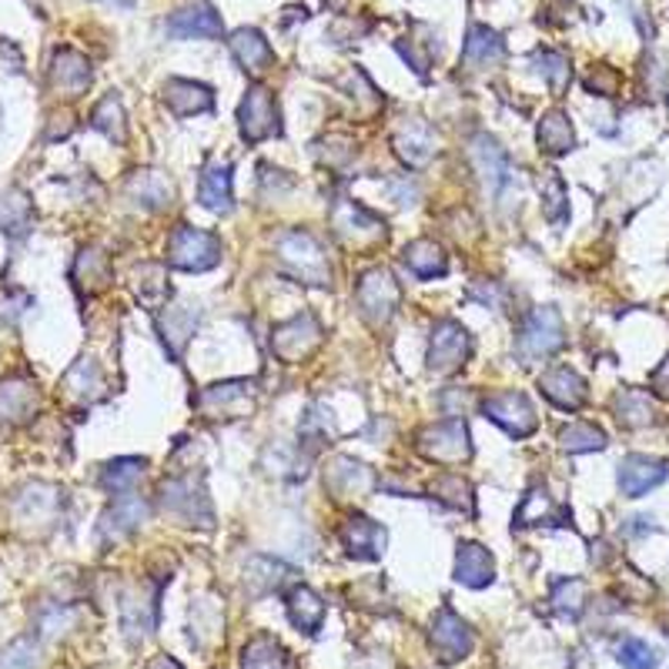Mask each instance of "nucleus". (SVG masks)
<instances>
[{
	"label": "nucleus",
	"mask_w": 669,
	"mask_h": 669,
	"mask_svg": "<svg viewBox=\"0 0 669 669\" xmlns=\"http://www.w3.org/2000/svg\"><path fill=\"white\" fill-rule=\"evenodd\" d=\"M566 345V325L563 314L553 305H539L532 308L516 335V359L519 365H536L542 359H553L556 351Z\"/></svg>",
	"instance_id": "2"
},
{
	"label": "nucleus",
	"mask_w": 669,
	"mask_h": 669,
	"mask_svg": "<svg viewBox=\"0 0 669 669\" xmlns=\"http://www.w3.org/2000/svg\"><path fill=\"white\" fill-rule=\"evenodd\" d=\"M239 131L245 144H261L268 138L282 134V114L274 94L261 85L248 88L245 101L239 104Z\"/></svg>",
	"instance_id": "11"
},
{
	"label": "nucleus",
	"mask_w": 669,
	"mask_h": 669,
	"mask_svg": "<svg viewBox=\"0 0 669 669\" xmlns=\"http://www.w3.org/2000/svg\"><path fill=\"white\" fill-rule=\"evenodd\" d=\"M539 391L556 409H563V412H579L586 406V399H589L586 378L576 369H569V365H556V369L542 372L539 375Z\"/></svg>",
	"instance_id": "22"
},
{
	"label": "nucleus",
	"mask_w": 669,
	"mask_h": 669,
	"mask_svg": "<svg viewBox=\"0 0 669 669\" xmlns=\"http://www.w3.org/2000/svg\"><path fill=\"white\" fill-rule=\"evenodd\" d=\"M198 322H202V305H194V301L165 305L162 319H157V332H162V342L175 362L184 359V348H188L191 335L198 332Z\"/></svg>",
	"instance_id": "17"
},
{
	"label": "nucleus",
	"mask_w": 669,
	"mask_h": 669,
	"mask_svg": "<svg viewBox=\"0 0 669 669\" xmlns=\"http://www.w3.org/2000/svg\"><path fill=\"white\" fill-rule=\"evenodd\" d=\"M629 523H633V526H626L629 536H640V532H653V529H656L649 516H636V519H629Z\"/></svg>",
	"instance_id": "56"
},
{
	"label": "nucleus",
	"mask_w": 669,
	"mask_h": 669,
	"mask_svg": "<svg viewBox=\"0 0 669 669\" xmlns=\"http://www.w3.org/2000/svg\"><path fill=\"white\" fill-rule=\"evenodd\" d=\"M462 61L468 70H489V67H499L505 61V41L483 27V24H472L468 27V37H465V44H462Z\"/></svg>",
	"instance_id": "29"
},
{
	"label": "nucleus",
	"mask_w": 669,
	"mask_h": 669,
	"mask_svg": "<svg viewBox=\"0 0 669 669\" xmlns=\"http://www.w3.org/2000/svg\"><path fill=\"white\" fill-rule=\"evenodd\" d=\"M0 70L4 74H17L21 70V51L8 41H0Z\"/></svg>",
	"instance_id": "55"
},
{
	"label": "nucleus",
	"mask_w": 669,
	"mask_h": 669,
	"mask_svg": "<svg viewBox=\"0 0 669 669\" xmlns=\"http://www.w3.org/2000/svg\"><path fill=\"white\" fill-rule=\"evenodd\" d=\"M228 48H231L234 61L242 64V70L252 74V77H261V74L274 64V51H271V44L265 41V34L255 30V27H239V30H234V34H231V41H228Z\"/></svg>",
	"instance_id": "28"
},
{
	"label": "nucleus",
	"mask_w": 669,
	"mask_h": 669,
	"mask_svg": "<svg viewBox=\"0 0 669 669\" xmlns=\"http://www.w3.org/2000/svg\"><path fill=\"white\" fill-rule=\"evenodd\" d=\"M468 162H472V168H476V175L483 181V191L489 194V198L492 202L505 198V191L513 188L516 168H513V162H509V151L492 134H486V131L472 134V141H468Z\"/></svg>",
	"instance_id": "7"
},
{
	"label": "nucleus",
	"mask_w": 669,
	"mask_h": 669,
	"mask_svg": "<svg viewBox=\"0 0 669 669\" xmlns=\"http://www.w3.org/2000/svg\"><path fill=\"white\" fill-rule=\"evenodd\" d=\"M483 415L496 422L502 432H509L513 439H529L539 428V415L523 391H492L483 399Z\"/></svg>",
	"instance_id": "12"
},
{
	"label": "nucleus",
	"mask_w": 669,
	"mask_h": 669,
	"mask_svg": "<svg viewBox=\"0 0 669 669\" xmlns=\"http://www.w3.org/2000/svg\"><path fill=\"white\" fill-rule=\"evenodd\" d=\"M319 345H322V325L314 322V314H295V319L274 325L271 332V351L285 365L305 362Z\"/></svg>",
	"instance_id": "14"
},
{
	"label": "nucleus",
	"mask_w": 669,
	"mask_h": 669,
	"mask_svg": "<svg viewBox=\"0 0 669 669\" xmlns=\"http://www.w3.org/2000/svg\"><path fill=\"white\" fill-rule=\"evenodd\" d=\"M455 579L468 589H483L496 579V559L479 542H459L455 553Z\"/></svg>",
	"instance_id": "32"
},
{
	"label": "nucleus",
	"mask_w": 669,
	"mask_h": 669,
	"mask_svg": "<svg viewBox=\"0 0 669 669\" xmlns=\"http://www.w3.org/2000/svg\"><path fill=\"white\" fill-rule=\"evenodd\" d=\"M242 669H288V653H285V646L274 636L261 633V636L245 643Z\"/></svg>",
	"instance_id": "41"
},
{
	"label": "nucleus",
	"mask_w": 669,
	"mask_h": 669,
	"mask_svg": "<svg viewBox=\"0 0 669 669\" xmlns=\"http://www.w3.org/2000/svg\"><path fill=\"white\" fill-rule=\"evenodd\" d=\"M91 128L101 131V134H107V138L117 141V144H125V141H128L125 107H121V101H117V94H107V98L94 107V114H91Z\"/></svg>",
	"instance_id": "45"
},
{
	"label": "nucleus",
	"mask_w": 669,
	"mask_h": 669,
	"mask_svg": "<svg viewBox=\"0 0 669 669\" xmlns=\"http://www.w3.org/2000/svg\"><path fill=\"white\" fill-rule=\"evenodd\" d=\"M147 519V502L134 492L128 496H114V505L107 509V513L101 516V539L107 542H117V539H125L131 532H138V526Z\"/></svg>",
	"instance_id": "25"
},
{
	"label": "nucleus",
	"mask_w": 669,
	"mask_h": 669,
	"mask_svg": "<svg viewBox=\"0 0 669 669\" xmlns=\"http://www.w3.org/2000/svg\"><path fill=\"white\" fill-rule=\"evenodd\" d=\"M157 593L162 589L151 586V582H141L134 589H128L125 600H121V626H125V636L131 643L144 640L154 633L157 626Z\"/></svg>",
	"instance_id": "18"
},
{
	"label": "nucleus",
	"mask_w": 669,
	"mask_h": 669,
	"mask_svg": "<svg viewBox=\"0 0 669 669\" xmlns=\"http://www.w3.org/2000/svg\"><path fill=\"white\" fill-rule=\"evenodd\" d=\"M332 231L335 239L356 252L375 248L378 242H385V221L378 215H372L365 205L351 202V198H338L332 205Z\"/></svg>",
	"instance_id": "8"
},
{
	"label": "nucleus",
	"mask_w": 669,
	"mask_h": 669,
	"mask_svg": "<svg viewBox=\"0 0 669 669\" xmlns=\"http://www.w3.org/2000/svg\"><path fill=\"white\" fill-rule=\"evenodd\" d=\"M144 459H134V455H125V459H114L104 465L101 472V486L111 492V496H128L134 492V486L144 479Z\"/></svg>",
	"instance_id": "40"
},
{
	"label": "nucleus",
	"mask_w": 669,
	"mask_h": 669,
	"mask_svg": "<svg viewBox=\"0 0 669 669\" xmlns=\"http://www.w3.org/2000/svg\"><path fill=\"white\" fill-rule=\"evenodd\" d=\"M285 609H288L292 626L298 629V633H308V636L319 633L322 622H325V613H329L325 600L314 593L311 586H292L288 596H285Z\"/></svg>",
	"instance_id": "30"
},
{
	"label": "nucleus",
	"mask_w": 669,
	"mask_h": 669,
	"mask_svg": "<svg viewBox=\"0 0 669 669\" xmlns=\"http://www.w3.org/2000/svg\"><path fill=\"white\" fill-rule=\"evenodd\" d=\"M432 496H436L439 502H446L449 509H455V513L476 516V496H472V486L462 476H455V472L439 476L436 486H432Z\"/></svg>",
	"instance_id": "43"
},
{
	"label": "nucleus",
	"mask_w": 669,
	"mask_h": 669,
	"mask_svg": "<svg viewBox=\"0 0 669 669\" xmlns=\"http://www.w3.org/2000/svg\"><path fill=\"white\" fill-rule=\"evenodd\" d=\"M271 248H274V255H279L282 271H288L295 282L311 285V288H332L335 271H332L329 252L322 248V242L314 239L311 231H305V228L279 231Z\"/></svg>",
	"instance_id": "1"
},
{
	"label": "nucleus",
	"mask_w": 669,
	"mask_h": 669,
	"mask_svg": "<svg viewBox=\"0 0 669 669\" xmlns=\"http://www.w3.org/2000/svg\"><path fill=\"white\" fill-rule=\"evenodd\" d=\"M415 449L422 459L436 462V465H462L472 459L468 425L462 419H446V422L428 425L415 436Z\"/></svg>",
	"instance_id": "9"
},
{
	"label": "nucleus",
	"mask_w": 669,
	"mask_h": 669,
	"mask_svg": "<svg viewBox=\"0 0 669 669\" xmlns=\"http://www.w3.org/2000/svg\"><path fill=\"white\" fill-rule=\"evenodd\" d=\"M41 409V391L30 378H8L0 382V425H24Z\"/></svg>",
	"instance_id": "24"
},
{
	"label": "nucleus",
	"mask_w": 669,
	"mask_h": 669,
	"mask_svg": "<svg viewBox=\"0 0 669 669\" xmlns=\"http://www.w3.org/2000/svg\"><path fill=\"white\" fill-rule=\"evenodd\" d=\"M91 85V64L85 54L61 48L51 61V88L64 98H81Z\"/></svg>",
	"instance_id": "26"
},
{
	"label": "nucleus",
	"mask_w": 669,
	"mask_h": 669,
	"mask_svg": "<svg viewBox=\"0 0 669 669\" xmlns=\"http://www.w3.org/2000/svg\"><path fill=\"white\" fill-rule=\"evenodd\" d=\"M338 539H342L348 556L375 563V559H382V553H385L388 532H385L382 523H375V519H369V516H348V519L342 523V529H338Z\"/></svg>",
	"instance_id": "19"
},
{
	"label": "nucleus",
	"mask_w": 669,
	"mask_h": 669,
	"mask_svg": "<svg viewBox=\"0 0 669 669\" xmlns=\"http://www.w3.org/2000/svg\"><path fill=\"white\" fill-rule=\"evenodd\" d=\"M572 519L569 509L556 499V496H549L545 486H532L519 509H516V516H513V526L516 529H532V526H566Z\"/></svg>",
	"instance_id": "23"
},
{
	"label": "nucleus",
	"mask_w": 669,
	"mask_h": 669,
	"mask_svg": "<svg viewBox=\"0 0 669 669\" xmlns=\"http://www.w3.org/2000/svg\"><path fill=\"white\" fill-rule=\"evenodd\" d=\"M37 666H41V649H37V640L30 636L14 640L0 653V669H37Z\"/></svg>",
	"instance_id": "50"
},
{
	"label": "nucleus",
	"mask_w": 669,
	"mask_h": 669,
	"mask_svg": "<svg viewBox=\"0 0 669 669\" xmlns=\"http://www.w3.org/2000/svg\"><path fill=\"white\" fill-rule=\"evenodd\" d=\"M134 295L141 305H147V311H157L165 308L168 298H171V285H168V271L165 265H141L134 271Z\"/></svg>",
	"instance_id": "39"
},
{
	"label": "nucleus",
	"mask_w": 669,
	"mask_h": 669,
	"mask_svg": "<svg viewBox=\"0 0 669 669\" xmlns=\"http://www.w3.org/2000/svg\"><path fill=\"white\" fill-rule=\"evenodd\" d=\"M536 141H539L542 154L563 157L576 147V131H572L569 117L563 111H549V114H542V121L536 128Z\"/></svg>",
	"instance_id": "37"
},
{
	"label": "nucleus",
	"mask_w": 669,
	"mask_h": 669,
	"mask_svg": "<svg viewBox=\"0 0 669 669\" xmlns=\"http://www.w3.org/2000/svg\"><path fill=\"white\" fill-rule=\"evenodd\" d=\"M144 669H184V666H181L175 656H165V653H162V656H154Z\"/></svg>",
	"instance_id": "57"
},
{
	"label": "nucleus",
	"mask_w": 669,
	"mask_h": 669,
	"mask_svg": "<svg viewBox=\"0 0 669 669\" xmlns=\"http://www.w3.org/2000/svg\"><path fill=\"white\" fill-rule=\"evenodd\" d=\"M613 415L622 428H649L659 422L653 391H643V388H619L613 399Z\"/></svg>",
	"instance_id": "31"
},
{
	"label": "nucleus",
	"mask_w": 669,
	"mask_h": 669,
	"mask_svg": "<svg viewBox=\"0 0 669 669\" xmlns=\"http://www.w3.org/2000/svg\"><path fill=\"white\" fill-rule=\"evenodd\" d=\"M553 606L563 616L576 619L582 613V606H586V582L582 579H559V582H553Z\"/></svg>",
	"instance_id": "48"
},
{
	"label": "nucleus",
	"mask_w": 669,
	"mask_h": 669,
	"mask_svg": "<svg viewBox=\"0 0 669 669\" xmlns=\"http://www.w3.org/2000/svg\"><path fill=\"white\" fill-rule=\"evenodd\" d=\"M539 194H542V218L553 228H563L569 221V188H566L563 175L545 171L539 178Z\"/></svg>",
	"instance_id": "38"
},
{
	"label": "nucleus",
	"mask_w": 669,
	"mask_h": 669,
	"mask_svg": "<svg viewBox=\"0 0 669 669\" xmlns=\"http://www.w3.org/2000/svg\"><path fill=\"white\" fill-rule=\"evenodd\" d=\"M399 301H402V288L396 282V274L388 268L375 265L369 271L359 274V285H356V305H359V314L372 325V329H382L391 322V314L399 311Z\"/></svg>",
	"instance_id": "5"
},
{
	"label": "nucleus",
	"mask_w": 669,
	"mask_h": 669,
	"mask_svg": "<svg viewBox=\"0 0 669 669\" xmlns=\"http://www.w3.org/2000/svg\"><path fill=\"white\" fill-rule=\"evenodd\" d=\"M669 476V465L662 459H653V455H626L619 462V492L626 499H640L646 492H653L656 486H662Z\"/></svg>",
	"instance_id": "20"
},
{
	"label": "nucleus",
	"mask_w": 669,
	"mask_h": 669,
	"mask_svg": "<svg viewBox=\"0 0 669 669\" xmlns=\"http://www.w3.org/2000/svg\"><path fill=\"white\" fill-rule=\"evenodd\" d=\"M609 446L606 432L593 422H572L559 432V449L569 452V455H579V452H603Z\"/></svg>",
	"instance_id": "42"
},
{
	"label": "nucleus",
	"mask_w": 669,
	"mask_h": 669,
	"mask_svg": "<svg viewBox=\"0 0 669 669\" xmlns=\"http://www.w3.org/2000/svg\"><path fill=\"white\" fill-rule=\"evenodd\" d=\"M162 98L175 117H194L215 111V91L202 81H184V77H171Z\"/></svg>",
	"instance_id": "27"
},
{
	"label": "nucleus",
	"mask_w": 669,
	"mask_h": 669,
	"mask_svg": "<svg viewBox=\"0 0 669 669\" xmlns=\"http://www.w3.org/2000/svg\"><path fill=\"white\" fill-rule=\"evenodd\" d=\"M27 224H30V202L21 191H8L4 198H0V228L8 234H24Z\"/></svg>",
	"instance_id": "47"
},
{
	"label": "nucleus",
	"mask_w": 669,
	"mask_h": 669,
	"mask_svg": "<svg viewBox=\"0 0 669 669\" xmlns=\"http://www.w3.org/2000/svg\"><path fill=\"white\" fill-rule=\"evenodd\" d=\"M472 356V335L465 332V325H459L455 319H442L432 325L428 332V372L436 375H452L459 372Z\"/></svg>",
	"instance_id": "10"
},
{
	"label": "nucleus",
	"mask_w": 669,
	"mask_h": 669,
	"mask_svg": "<svg viewBox=\"0 0 669 669\" xmlns=\"http://www.w3.org/2000/svg\"><path fill=\"white\" fill-rule=\"evenodd\" d=\"M428 643H432V649H436V659L449 666V662H459L472 653V646H476V633H472V626L452 606H442L436 616H432Z\"/></svg>",
	"instance_id": "13"
},
{
	"label": "nucleus",
	"mask_w": 669,
	"mask_h": 669,
	"mask_svg": "<svg viewBox=\"0 0 669 669\" xmlns=\"http://www.w3.org/2000/svg\"><path fill=\"white\" fill-rule=\"evenodd\" d=\"M292 566H285L282 559H271V556H255L248 559L245 566V589L261 600V596H271V593H282V589L292 582Z\"/></svg>",
	"instance_id": "33"
},
{
	"label": "nucleus",
	"mask_w": 669,
	"mask_h": 669,
	"mask_svg": "<svg viewBox=\"0 0 669 669\" xmlns=\"http://www.w3.org/2000/svg\"><path fill=\"white\" fill-rule=\"evenodd\" d=\"M258 396L261 388L255 378H228L202 388L191 399V406L208 422H234V419H248L258 409Z\"/></svg>",
	"instance_id": "3"
},
{
	"label": "nucleus",
	"mask_w": 669,
	"mask_h": 669,
	"mask_svg": "<svg viewBox=\"0 0 669 669\" xmlns=\"http://www.w3.org/2000/svg\"><path fill=\"white\" fill-rule=\"evenodd\" d=\"M325 4H329V8H332V11H338V8H342V4H345V0H325Z\"/></svg>",
	"instance_id": "59"
},
{
	"label": "nucleus",
	"mask_w": 669,
	"mask_h": 669,
	"mask_svg": "<svg viewBox=\"0 0 669 669\" xmlns=\"http://www.w3.org/2000/svg\"><path fill=\"white\" fill-rule=\"evenodd\" d=\"M391 198H396V205H415V198H419V188L409 181V175L406 178H399L396 184H391Z\"/></svg>",
	"instance_id": "54"
},
{
	"label": "nucleus",
	"mask_w": 669,
	"mask_h": 669,
	"mask_svg": "<svg viewBox=\"0 0 669 669\" xmlns=\"http://www.w3.org/2000/svg\"><path fill=\"white\" fill-rule=\"evenodd\" d=\"M198 205L215 211V215H228L234 208V191H231V165L228 162H211L202 171L198 181Z\"/></svg>",
	"instance_id": "34"
},
{
	"label": "nucleus",
	"mask_w": 669,
	"mask_h": 669,
	"mask_svg": "<svg viewBox=\"0 0 669 669\" xmlns=\"http://www.w3.org/2000/svg\"><path fill=\"white\" fill-rule=\"evenodd\" d=\"M391 147H396L399 162L412 171L432 165V157L439 154V138L436 131H432L422 117H409V121L399 125L396 138H391Z\"/></svg>",
	"instance_id": "15"
},
{
	"label": "nucleus",
	"mask_w": 669,
	"mask_h": 669,
	"mask_svg": "<svg viewBox=\"0 0 669 669\" xmlns=\"http://www.w3.org/2000/svg\"><path fill=\"white\" fill-rule=\"evenodd\" d=\"M586 91H593V94H603V98H613L619 91V74L609 70V67H596L593 74L586 77Z\"/></svg>",
	"instance_id": "51"
},
{
	"label": "nucleus",
	"mask_w": 669,
	"mask_h": 669,
	"mask_svg": "<svg viewBox=\"0 0 669 669\" xmlns=\"http://www.w3.org/2000/svg\"><path fill=\"white\" fill-rule=\"evenodd\" d=\"M98 388H101V372L94 365V359H77L67 375H64V391L81 402H94L98 399Z\"/></svg>",
	"instance_id": "44"
},
{
	"label": "nucleus",
	"mask_w": 669,
	"mask_h": 669,
	"mask_svg": "<svg viewBox=\"0 0 669 669\" xmlns=\"http://www.w3.org/2000/svg\"><path fill=\"white\" fill-rule=\"evenodd\" d=\"M128 194L141 208L162 211V208H171V202H175V184L165 171H138L128 181Z\"/></svg>",
	"instance_id": "36"
},
{
	"label": "nucleus",
	"mask_w": 669,
	"mask_h": 669,
	"mask_svg": "<svg viewBox=\"0 0 669 669\" xmlns=\"http://www.w3.org/2000/svg\"><path fill=\"white\" fill-rule=\"evenodd\" d=\"M165 30H168V37H178V41H191V37H198V41H215V37H221V14L208 4V0H198V4H188V8L175 11L165 21Z\"/></svg>",
	"instance_id": "21"
},
{
	"label": "nucleus",
	"mask_w": 669,
	"mask_h": 669,
	"mask_svg": "<svg viewBox=\"0 0 669 669\" xmlns=\"http://www.w3.org/2000/svg\"><path fill=\"white\" fill-rule=\"evenodd\" d=\"M616 659H619L622 669H656V666H659L653 646L643 643V640H636V636H626V640L616 646Z\"/></svg>",
	"instance_id": "49"
},
{
	"label": "nucleus",
	"mask_w": 669,
	"mask_h": 669,
	"mask_svg": "<svg viewBox=\"0 0 669 669\" xmlns=\"http://www.w3.org/2000/svg\"><path fill=\"white\" fill-rule=\"evenodd\" d=\"M107 4H121V8H131L134 0H107Z\"/></svg>",
	"instance_id": "58"
},
{
	"label": "nucleus",
	"mask_w": 669,
	"mask_h": 669,
	"mask_svg": "<svg viewBox=\"0 0 669 669\" xmlns=\"http://www.w3.org/2000/svg\"><path fill=\"white\" fill-rule=\"evenodd\" d=\"M221 261V239L215 231L205 228H191L181 224L171 231L168 239V252H165V265L178 268V271H211Z\"/></svg>",
	"instance_id": "6"
},
{
	"label": "nucleus",
	"mask_w": 669,
	"mask_h": 669,
	"mask_svg": "<svg viewBox=\"0 0 669 669\" xmlns=\"http://www.w3.org/2000/svg\"><path fill=\"white\" fill-rule=\"evenodd\" d=\"M375 486H378L375 472L351 455H335L325 468V489L335 499H365Z\"/></svg>",
	"instance_id": "16"
},
{
	"label": "nucleus",
	"mask_w": 669,
	"mask_h": 669,
	"mask_svg": "<svg viewBox=\"0 0 669 669\" xmlns=\"http://www.w3.org/2000/svg\"><path fill=\"white\" fill-rule=\"evenodd\" d=\"M162 513L165 519H175L178 526H215V509L205 492V483L194 476H175L162 486Z\"/></svg>",
	"instance_id": "4"
},
{
	"label": "nucleus",
	"mask_w": 669,
	"mask_h": 669,
	"mask_svg": "<svg viewBox=\"0 0 669 669\" xmlns=\"http://www.w3.org/2000/svg\"><path fill=\"white\" fill-rule=\"evenodd\" d=\"M532 64H536V70L545 77V85L553 88V94H563V91H566L569 77H572V67H569L566 54H559V51H536V54H532Z\"/></svg>",
	"instance_id": "46"
},
{
	"label": "nucleus",
	"mask_w": 669,
	"mask_h": 669,
	"mask_svg": "<svg viewBox=\"0 0 669 669\" xmlns=\"http://www.w3.org/2000/svg\"><path fill=\"white\" fill-rule=\"evenodd\" d=\"M468 298L472 301H479V305H492V308H499L502 301H505V292L496 285V282H476V285H472V292H468Z\"/></svg>",
	"instance_id": "52"
},
{
	"label": "nucleus",
	"mask_w": 669,
	"mask_h": 669,
	"mask_svg": "<svg viewBox=\"0 0 669 669\" xmlns=\"http://www.w3.org/2000/svg\"><path fill=\"white\" fill-rule=\"evenodd\" d=\"M402 261L406 268L415 274V279L428 282V279H442V274L449 271V255L439 242H432V239H415L406 245L402 252Z\"/></svg>",
	"instance_id": "35"
},
{
	"label": "nucleus",
	"mask_w": 669,
	"mask_h": 669,
	"mask_svg": "<svg viewBox=\"0 0 669 669\" xmlns=\"http://www.w3.org/2000/svg\"><path fill=\"white\" fill-rule=\"evenodd\" d=\"M649 391L656 399H669V356L659 362V369L649 375Z\"/></svg>",
	"instance_id": "53"
}]
</instances>
